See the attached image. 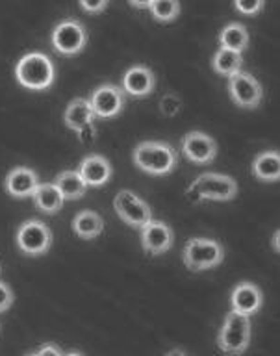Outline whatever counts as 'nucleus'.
<instances>
[{
  "mask_svg": "<svg viewBox=\"0 0 280 356\" xmlns=\"http://www.w3.org/2000/svg\"><path fill=\"white\" fill-rule=\"evenodd\" d=\"M135 167L147 175L163 177L179 165V152L165 141H143L132 150Z\"/></svg>",
  "mask_w": 280,
  "mask_h": 356,
  "instance_id": "1",
  "label": "nucleus"
},
{
  "mask_svg": "<svg viewBox=\"0 0 280 356\" xmlns=\"http://www.w3.org/2000/svg\"><path fill=\"white\" fill-rule=\"evenodd\" d=\"M15 76H17V82L24 89L45 91L54 83L56 69H54V63L47 54L30 52V54H24L19 60L17 67H15Z\"/></svg>",
  "mask_w": 280,
  "mask_h": 356,
  "instance_id": "2",
  "label": "nucleus"
},
{
  "mask_svg": "<svg viewBox=\"0 0 280 356\" xmlns=\"http://www.w3.org/2000/svg\"><path fill=\"white\" fill-rule=\"evenodd\" d=\"M186 193H188L191 202H204V200L229 202V200H234L238 197V184L229 175L202 172L191 182Z\"/></svg>",
  "mask_w": 280,
  "mask_h": 356,
  "instance_id": "3",
  "label": "nucleus"
},
{
  "mask_svg": "<svg viewBox=\"0 0 280 356\" xmlns=\"http://www.w3.org/2000/svg\"><path fill=\"white\" fill-rule=\"evenodd\" d=\"M249 343H251V319L230 310L219 330V350L227 356H241Z\"/></svg>",
  "mask_w": 280,
  "mask_h": 356,
  "instance_id": "4",
  "label": "nucleus"
},
{
  "mask_svg": "<svg viewBox=\"0 0 280 356\" xmlns=\"http://www.w3.org/2000/svg\"><path fill=\"white\" fill-rule=\"evenodd\" d=\"M182 260L190 271H208V269L217 267L224 260V249L215 239L191 238L184 245Z\"/></svg>",
  "mask_w": 280,
  "mask_h": 356,
  "instance_id": "5",
  "label": "nucleus"
},
{
  "mask_svg": "<svg viewBox=\"0 0 280 356\" xmlns=\"http://www.w3.org/2000/svg\"><path fill=\"white\" fill-rule=\"evenodd\" d=\"M15 243L17 249L26 256L47 254L52 245L51 228L40 219H28L19 227Z\"/></svg>",
  "mask_w": 280,
  "mask_h": 356,
  "instance_id": "6",
  "label": "nucleus"
},
{
  "mask_svg": "<svg viewBox=\"0 0 280 356\" xmlns=\"http://www.w3.org/2000/svg\"><path fill=\"white\" fill-rule=\"evenodd\" d=\"M52 49L60 56H76L88 44V30L76 19L58 22L51 35Z\"/></svg>",
  "mask_w": 280,
  "mask_h": 356,
  "instance_id": "7",
  "label": "nucleus"
},
{
  "mask_svg": "<svg viewBox=\"0 0 280 356\" xmlns=\"http://www.w3.org/2000/svg\"><path fill=\"white\" fill-rule=\"evenodd\" d=\"M113 208L117 211V216L121 217V221L126 222L132 228H140L141 230L152 219V211L149 204L130 189H121L115 195Z\"/></svg>",
  "mask_w": 280,
  "mask_h": 356,
  "instance_id": "8",
  "label": "nucleus"
},
{
  "mask_svg": "<svg viewBox=\"0 0 280 356\" xmlns=\"http://www.w3.org/2000/svg\"><path fill=\"white\" fill-rule=\"evenodd\" d=\"M229 95L232 102L245 110H254L262 104V86L251 72L240 71L229 78Z\"/></svg>",
  "mask_w": 280,
  "mask_h": 356,
  "instance_id": "9",
  "label": "nucleus"
},
{
  "mask_svg": "<svg viewBox=\"0 0 280 356\" xmlns=\"http://www.w3.org/2000/svg\"><path fill=\"white\" fill-rule=\"evenodd\" d=\"M124 91L115 83H102L93 91L90 100L95 119H113L124 108Z\"/></svg>",
  "mask_w": 280,
  "mask_h": 356,
  "instance_id": "10",
  "label": "nucleus"
},
{
  "mask_svg": "<svg viewBox=\"0 0 280 356\" xmlns=\"http://www.w3.org/2000/svg\"><path fill=\"white\" fill-rule=\"evenodd\" d=\"M182 152L191 163L208 165L217 156V143L212 136L193 130V132L186 134L184 139H182Z\"/></svg>",
  "mask_w": 280,
  "mask_h": 356,
  "instance_id": "11",
  "label": "nucleus"
},
{
  "mask_svg": "<svg viewBox=\"0 0 280 356\" xmlns=\"http://www.w3.org/2000/svg\"><path fill=\"white\" fill-rule=\"evenodd\" d=\"M174 234L163 221L151 219L141 228V247L152 256L163 254L173 247Z\"/></svg>",
  "mask_w": 280,
  "mask_h": 356,
  "instance_id": "12",
  "label": "nucleus"
},
{
  "mask_svg": "<svg viewBox=\"0 0 280 356\" xmlns=\"http://www.w3.org/2000/svg\"><path fill=\"white\" fill-rule=\"evenodd\" d=\"M38 186H40V177L30 167H13L12 171L6 175V180H4V189L13 199L32 197Z\"/></svg>",
  "mask_w": 280,
  "mask_h": 356,
  "instance_id": "13",
  "label": "nucleus"
},
{
  "mask_svg": "<svg viewBox=\"0 0 280 356\" xmlns=\"http://www.w3.org/2000/svg\"><path fill=\"white\" fill-rule=\"evenodd\" d=\"M154 88H156V76L147 65H134L124 72L123 86H121L124 95L141 99V97L151 95Z\"/></svg>",
  "mask_w": 280,
  "mask_h": 356,
  "instance_id": "14",
  "label": "nucleus"
},
{
  "mask_svg": "<svg viewBox=\"0 0 280 356\" xmlns=\"http://www.w3.org/2000/svg\"><path fill=\"white\" fill-rule=\"evenodd\" d=\"M79 175L85 182L88 188H99L104 184L110 182V178L113 175V169L110 165V161L101 154H88L84 160L80 161Z\"/></svg>",
  "mask_w": 280,
  "mask_h": 356,
  "instance_id": "15",
  "label": "nucleus"
},
{
  "mask_svg": "<svg viewBox=\"0 0 280 356\" xmlns=\"http://www.w3.org/2000/svg\"><path fill=\"white\" fill-rule=\"evenodd\" d=\"M262 291L258 289V286L251 282H241L232 289L230 295V306L232 312L241 314V316L251 317L252 314H256L262 308Z\"/></svg>",
  "mask_w": 280,
  "mask_h": 356,
  "instance_id": "16",
  "label": "nucleus"
},
{
  "mask_svg": "<svg viewBox=\"0 0 280 356\" xmlns=\"http://www.w3.org/2000/svg\"><path fill=\"white\" fill-rule=\"evenodd\" d=\"M63 121H65V127L69 130H73L76 134H82L85 128L93 127L95 115H93V110H91L90 100L82 99V97H76V99L71 100L67 108H65V113H63Z\"/></svg>",
  "mask_w": 280,
  "mask_h": 356,
  "instance_id": "17",
  "label": "nucleus"
},
{
  "mask_svg": "<svg viewBox=\"0 0 280 356\" xmlns=\"http://www.w3.org/2000/svg\"><path fill=\"white\" fill-rule=\"evenodd\" d=\"M32 199H34L35 208L47 213V216L58 213L63 208V202H65V199L58 191L54 182H40V186L35 188L34 195H32Z\"/></svg>",
  "mask_w": 280,
  "mask_h": 356,
  "instance_id": "18",
  "label": "nucleus"
},
{
  "mask_svg": "<svg viewBox=\"0 0 280 356\" xmlns=\"http://www.w3.org/2000/svg\"><path fill=\"white\" fill-rule=\"evenodd\" d=\"M252 177L262 182H279L280 178V154L279 150H267L254 158L251 165Z\"/></svg>",
  "mask_w": 280,
  "mask_h": 356,
  "instance_id": "19",
  "label": "nucleus"
},
{
  "mask_svg": "<svg viewBox=\"0 0 280 356\" xmlns=\"http://www.w3.org/2000/svg\"><path fill=\"white\" fill-rule=\"evenodd\" d=\"M104 230V219L97 211L82 210L79 211L73 219V232L80 239H95L99 238Z\"/></svg>",
  "mask_w": 280,
  "mask_h": 356,
  "instance_id": "20",
  "label": "nucleus"
},
{
  "mask_svg": "<svg viewBox=\"0 0 280 356\" xmlns=\"http://www.w3.org/2000/svg\"><path fill=\"white\" fill-rule=\"evenodd\" d=\"M249 47V32L241 22H230L219 32V49L243 54Z\"/></svg>",
  "mask_w": 280,
  "mask_h": 356,
  "instance_id": "21",
  "label": "nucleus"
},
{
  "mask_svg": "<svg viewBox=\"0 0 280 356\" xmlns=\"http://www.w3.org/2000/svg\"><path fill=\"white\" fill-rule=\"evenodd\" d=\"M54 186L65 200L82 199L88 191V186L79 175V171H62L54 180Z\"/></svg>",
  "mask_w": 280,
  "mask_h": 356,
  "instance_id": "22",
  "label": "nucleus"
},
{
  "mask_svg": "<svg viewBox=\"0 0 280 356\" xmlns=\"http://www.w3.org/2000/svg\"><path fill=\"white\" fill-rule=\"evenodd\" d=\"M241 65H243V56L232 52V50L217 49L212 58L213 71L221 76H234L236 72L241 71Z\"/></svg>",
  "mask_w": 280,
  "mask_h": 356,
  "instance_id": "23",
  "label": "nucleus"
},
{
  "mask_svg": "<svg viewBox=\"0 0 280 356\" xmlns=\"http://www.w3.org/2000/svg\"><path fill=\"white\" fill-rule=\"evenodd\" d=\"M149 11L158 22H171L180 15V2H176V0H152Z\"/></svg>",
  "mask_w": 280,
  "mask_h": 356,
  "instance_id": "24",
  "label": "nucleus"
},
{
  "mask_svg": "<svg viewBox=\"0 0 280 356\" xmlns=\"http://www.w3.org/2000/svg\"><path fill=\"white\" fill-rule=\"evenodd\" d=\"M234 8L243 15H258L263 10L262 0H236Z\"/></svg>",
  "mask_w": 280,
  "mask_h": 356,
  "instance_id": "25",
  "label": "nucleus"
},
{
  "mask_svg": "<svg viewBox=\"0 0 280 356\" xmlns=\"http://www.w3.org/2000/svg\"><path fill=\"white\" fill-rule=\"evenodd\" d=\"M180 99L176 97V95H165L162 100V111H163V115H167V117H173L179 113L180 110Z\"/></svg>",
  "mask_w": 280,
  "mask_h": 356,
  "instance_id": "26",
  "label": "nucleus"
},
{
  "mask_svg": "<svg viewBox=\"0 0 280 356\" xmlns=\"http://www.w3.org/2000/svg\"><path fill=\"white\" fill-rule=\"evenodd\" d=\"M13 305V291L6 282L0 280V314L10 310V306Z\"/></svg>",
  "mask_w": 280,
  "mask_h": 356,
  "instance_id": "27",
  "label": "nucleus"
},
{
  "mask_svg": "<svg viewBox=\"0 0 280 356\" xmlns=\"http://www.w3.org/2000/svg\"><path fill=\"white\" fill-rule=\"evenodd\" d=\"M80 8L85 11V13H91V15H95V13H101L108 8V0H99V2H93V0H82L80 2Z\"/></svg>",
  "mask_w": 280,
  "mask_h": 356,
  "instance_id": "28",
  "label": "nucleus"
},
{
  "mask_svg": "<svg viewBox=\"0 0 280 356\" xmlns=\"http://www.w3.org/2000/svg\"><path fill=\"white\" fill-rule=\"evenodd\" d=\"M35 355H38V356H63L62 350L58 349L56 345H52V343L41 345L40 350H38Z\"/></svg>",
  "mask_w": 280,
  "mask_h": 356,
  "instance_id": "29",
  "label": "nucleus"
},
{
  "mask_svg": "<svg viewBox=\"0 0 280 356\" xmlns=\"http://www.w3.org/2000/svg\"><path fill=\"white\" fill-rule=\"evenodd\" d=\"M151 2L152 0H145V2H141V0H132L130 6H132V8H140V10H149V8H151Z\"/></svg>",
  "mask_w": 280,
  "mask_h": 356,
  "instance_id": "30",
  "label": "nucleus"
},
{
  "mask_svg": "<svg viewBox=\"0 0 280 356\" xmlns=\"http://www.w3.org/2000/svg\"><path fill=\"white\" fill-rule=\"evenodd\" d=\"M279 230H277V232L273 234V250L274 252H279Z\"/></svg>",
  "mask_w": 280,
  "mask_h": 356,
  "instance_id": "31",
  "label": "nucleus"
},
{
  "mask_svg": "<svg viewBox=\"0 0 280 356\" xmlns=\"http://www.w3.org/2000/svg\"><path fill=\"white\" fill-rule=\"evenodd\" d=\"M165 356H186V355H184V350H182V349H173V350H169Z\"/></svg>",
  "mask_w": 280,
  "mask_h": 356,
  "instance_id": "32",
  "label": "nucleus"
},
{
  "mask_svg": "<svg viewBox=\"0 0 280 356\" xmlns=\"http://www.w3.org/2000/svg\"><path fill=\"white\" fill-rule=\"evenodd\" d=\"M63 356H82L80 353H69V355H63Z\"/></svg>",
  "mask_w": 280,
  "mask_h": 356,
  "instance_id": "33",
  "label": "nucleus"
},
{
  "mask_svg": "<svg viewBox=\"0 0 280 356\" xmlns=\"http://www.w3.org/2000/svg\"><path fill=\"white\" fill-rule=\"evenodd\" d=\"M30 356H38V355H30Z\"/></svg>",
  "mask_w": 280,
  "mask_h": 356,
  "instance_id": "34",
  "label": "nucleus"
}]
</instances>
